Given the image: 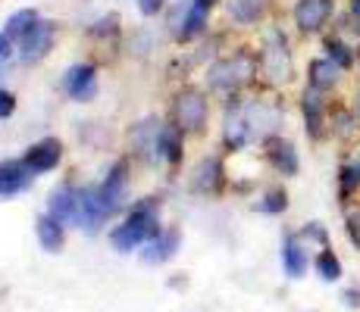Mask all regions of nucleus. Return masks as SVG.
I'll return each instance as SVG.
<instances>
[{"mask_svg": "<svg viewBox=\"0 0 360 312\" xmlns=\"http://www.w3.org/2000/svg\"><path fill=\"white\" fill-rule=\"evenodd\" d=\"M282 122V113L276 103L269 100H241L235 97L226 109V125H223V144L229 150H241L254 141H266L276 135V125Z\"/></svg>", "mask_w": 360, "mask_h": 312, "instance_id": "obj_1", "label": "nucleus"}, {"mask_svg": "<svg viewBox=\"0 0 360 312\" xmlns=\"http://www.w3.org/2000/svg\"><path fill=\"white\" fill-rule=\"evenodd\" d=\"M160 231L163 228H160V212H157V200L148 197L131 206L129 216L110 231V244L120 253H131V250L148 244L150 238H157Z\"/></svg>", "mask_w": 360, "mask_h": 312, "instance_id": "obj_2", "label": "nucleus"}, {"mask_svg": "<svg viewBox=\"0 0 360 312\" xmlns=\"http://www.w3.org/2000/svg\"><path fill=\"white\" fill-rule=\"evenodd\" d=\"M257 72H260L257 57L238 50V53H232V57H223L213 62L210 72H207V85L219 94H232V91H238V88H245Z\"/></svg>", "mask_w": 360, "mask_h": 312, "instance_id": "obj_3", "label": "nucleus"}, {"mask_svg": "<svg viewBox=\"0 0 360 312\" xmlns=\"http://www.w3.org/2000/svg\"><path fill=\"white\" fill-rule=\"evenodd\" d=\"M257 62H260V75L276 88L288 85L295 79V57H292V47H288V38L282 34V29H269Z\"/></svg>", "mask_w": 360, "mask_h": 312, "instance_id": "obj_4", "label": "nucleus"}, {"mask_svg": "<svg viewBox=\"0 0 360 312\" xmlns=\"http://www.w3.org/2000/svg\"><path fill=\"white\" fill-rule=\"evenodd\" d=\"M207 116H210V107H207V97L198 88H182L172 100V125L185 135H198V131L207 128Z\"/></svg>", "mask_w": 360, "mask_h": 312, "instance_id": "obj_5", "label": "nucleus"}, {"mask_svg": "<svg viewBox=\"0 0 360 312\" xmlns=\"http://www.w3.org/2000/svg\"><path fill=\"white\" fill-rule=\"evenodd\" d=\"M297 109H301L304 131L314 144H320L329 135V94L316 91V88L304 85L301 97H297Z\"/></svg>", "mask_w": 360, "mask_h": 312, "instance_id": "obj_6", "label": "nucleus"}, {"mask_svg": "<svg viewBox=\"0 0 360 312\" xmlns=\"http://www.w3.org/2000/svg\"><path fill=\"white\" fill-rule=\"evenodd\" d=\"M338 0H295L292 6V22L301 38H314L329 29L332 16H335Z\"/></svg>", "mask_w": 360, "mask_h": 312, "instance_id": "obj_7", "label": "nucleus"}, {"mask_svg": "<svg viewBox=\"0 0 360 312\" xmlns=\"http://www.w3.org/2000/svg\"><path fill=\"white\" fill-rule=\"evenodd\" d=\"M79 206H82L79 225L85 228L88 234H94L110 216H116V212L110 210V203L103 200L101 184H85V187H79Z\"/></svg>", "mask_w": 360, "mask_h": 312, "instance_id": "obj_8", "label": "nucleus"}, {"mask_svg": "<svg viewBox=\"0 0 360 312\" xmlns=\"http://www.w3.org/2000/svg\"><path fill=\"white\" fill-rule=\"evenodd\" d=\"M263 156H266L269 169L282 178H295L297 172H301V159H297L295 144L282 135H269L266 141H263Z\"/></svg>", "mask_w": 360, "mask_h": 312, "instance_id": "obj_9", "label": "nucleus"}, {"mask_svg": "<svg viewBox=\"0 0 360 312\" xmlns=\"http://www.w3.org/2000/svg\"><path fill=\"white\" fill-rule=\"evenodd\" d=\"M53 44H57V29H53V22L41 19V22L19 41V60H22L25 66H34V62L44 60L47 53L53 50Z\"/></svg>", "mask_w": 360, "mask_h": 312, "instance_id": "obj_10", "label": "nucleus"}, {"mask_svg": "<svg viewBox=\"0 0 360 312\" xmlns=\"http://www.w3.org/2000/svg\"><path fill=\"white\" fill-rule=\"evenodd\" d=\"M63 91L72 97V100L85 103L98 94V69L91 62H75L63 72Z\"/></svg>", "mask_w": 360, "mask_h": 312, "instance_id": "obj_11", "label": "nucleus"}, {"mask_svg": "<svg viewBox=\"0 0 360 312\" xmlns=\"http://www.w3.org/2000/svg\"><path fill=\"white\" fill-rule=\"evenodd\" d=\"M22 159L34 175H44V172L60 165V159H63V144H60L57 137H41V141H34L32 147L25 150Z\"/></svg>", "mask_w": 360, "mask_h": 312, "instance_id": "obj_12", "label": "nucleus"}, {"mask_svg": "<svg viewBox=\"0 0 360 312\" xmlns=\"http://www.w3.org/2000/svg\"><path fill=\"white\" fill-rule=\"evenodd\" d=\"M342 81H345V72L329 57H323V53L307 62V85L316 88V91L332 97L338 88H342Z\"/></svg>", "mask_w": 360, "mask_h": 312, "instance_id": "obj_13", "label": "nucleus"}, {"mask_svg": "<svg viewBox=\"0 0 360 312\" xmlns=\"http://www.w3.org/2000/svg\"><path fill=\"white\" fill-rule=\"evenodd\" d=\"M320 47H323V57H329L342 72L357 69V44H351L342 32H323Z\"/></svg>", "mask_w": 360, "mask_h": 312, "instance_id": "obj_14", "label": "nucleus"}, {"mask_svg": "<svg viewBox=\"0 0 360 312\" xmlns=\"http://www.w3.org/2000/svg\"><path fill=\"white\" fill-rule=\"evenodd\" d=\"M47 212H51L53 219H60L63 225H69V222H79V187H72L69 182L57 184L51 191V197H47Z\"/></svg>", "mask_w": 360, "mask_h": 312, "instance_id": "obj_15", "label": "nucleus"}, {"mask_svg": "<svg viewBox=\"0 0 360 312\" xmlns=\"http://www.w3.org/2000/svg\"><path fill=\"white\" fill-rule=\"evenodd\" d=\"M101 191L113 212H120L122 206H126V191H129V163L126 159H116V163L110 165L107 178L101 182Z\"/></svg>", "mask_w": 360, "mask_h": 312, "instance_id": "obj_16", "label": "nucleus"}, {"mask_svg": "<svg viewBox=\"0 0 360 312\" xmlns=\"http://www.w3.org/2000/svg\"><path fill=\"white\" fill-rule=\"evenodd\" d=\"M34 172L25 165V159H4L0 163V197H13L19 191H29Z\"/></svg>", "mask_w": 360, "mask_h": 312, "instance_id": "obj_17", "label": "nucleus"}, {"mask_svg": "<svg viewBox=\"0 0 360 312\" xmlns=\"http://www.w3.org/2000/svg\"><path fill=\"white\" fill-rule=\"evenodd\" d=\"M357 131H360L357 109H351L348 103H329V135L335 137V141L348 144L357 137Z\"/></svg>", "mask_w": 360, "mask_h": 312, "instance_id": "obj_18", "label": "nucleus"}, {"mask_svg": "<svg viewBox=\"0 0 360 312\" xmlns=\"http://www.w3.org/2000/svg\"><path fill=\"white\" fill-rule=\"evenodd\" d=\"M191 187L198 194H219V187H223V163L217 156L200 159L195 172H191Z\"/></svg>", "mask_w": 360, "mask_h": 312, "instance_id": "obj_19", "label": "nucleus"}, {"mask_svg": "<svg viewBox=\"0 0 360 312\" xmlns=\"http://www.w3.org/2000/svg\"><path fill=\"white\" fill-rule=\"evenodd\" d=\"M310 266V256H307V247L297 234H285V244H282V269H285L288 278H304Z\"/></svg>", "mask_w": 360, "mask_h": 312, "instance_id": "obj_20", "label": "nucleus"}, {"mask_svg": "<svg viewBox=\"0 0 360 312\" xmlns=\"http://www.w3.org/2000/svg\"><path fill=\"white\" fill-rule=\"evenodd\" d=\"M179 240H182L179 228L160 231L157 238H150L148 244H144V250H141V259L148 262V266H160V262H166V259H169V256L179 250Z\"/></svg>", "mask_w": 360, "mask_h": 312, "instance_id": "obj_21", "label": "nucleus"}, {"mask_svg": "<svg viewBox=\"0 0 360 312\" xmlns=\"http://www.w3.org/2000/svg\"><path fill=\"white\" fill-rule=\"evenodd\" d=\"M157 137H160V128H157L154 119H144V122H135L129 131V141H131V150L141 154L144 159H160L157 154Z\"/></svg>", "mask_w": 360, "mask_h": 312, "instance_id": "obj_22", "label": "nucleus"}, {"mask_svg": "<svg viewBox=\"0 0 360 312\" xmlns=\"http://www.w3.org/2000/svg\"><path fill=\"white\" fill-rule=\"evenodd\" d=\"M360 194V154H351L338 165V200L342 206H348Z\"/></svg>", "mask_w": 360, "mask_h": 312, "instance_id": "obj_23", "label": "nucleus"}, {"mask_svg": "<svg viewBox=\"0 0 360 312\" xmlns=\"http://www.w3.org/2000/svg\"><path fill=\"white\" fill-rule=\"evenodd\" d=\"M34 234H38V244L44 247L47 253H60L63 240H66V225L47 212V216H38V222H34Z\"/></svg>", "mask_w": 360, "mask_h": 312, "instance_id": "obj_24", "label": "nucleus"}, {"mask_svg": "<svg viewBox=\"0 0 360 312\" xmlns=\"http://www.w3.org/2000/svg\"><path fill=\"white\" fill-rule=\"evenodd\" d=\"M207 16H210V10H207V6H200L198 0H191V6L185 10L182 22H179V41H182V44H188V41L200 38V34L207 32Z\"/></svg>", "mask_w": 360, "mask_h": 312, "instance_id": "obj_25", "label": "nucleus"}, {"mask_svg": "<svg viewBox=\"0 0 360 312\" xmlns=\"http://www.w3.org/2000/svg\"><path fill=\"white\" fill-rule=\"evenodd\" d=\"M182 135L185 131H179L176 125H160V137H157V154H160L163 163L169 165H179L182 163Z\"/></svg>", "mask_w": 360, "mask_h": 312, "instance_id": "obj_26", "label": "nucleus"}, {"mask_svg": "<svg viewBox=\"0 0 360 312\" xmlns=\"http://www.w3.org/2000/svg\"><path fill=\"white\" fill-rule=\"evenodd\" d=\"M269 0H229V16L238 25H257L266 16Z\"/></svg>", "mask_w": 360, "mask_h": 312, "instance_id": "obj_27", "label": "nucleus"}, {"mask_svg": "<svg viewBox=\"0 0 360 312\" xmlns=\"http://www.w3.org/2000/svg\"><path fill=\"white\" fill-rule=\"evenodd\" d=\"M41 22V16H38V10H16L10 19H6V25H4V34L6 38H13L19 44V41L29 34L34 25Z\"/></svg>", "mask_w": 360, "mask_h": 312, "instance_id": "obj_28", "label": "nucleus"}, {"mask_svg": "<svg viewBox=\"0 0 360 312\" xmlns=\"http://www.w3.org/2000/svg\"><path fill=\"white\" fill-rule=\"evenodd\" d=\"M314 269H316V275H320L323 281H329V284H335L338 278H342V259L335 256V250H332V247H320V250H316Z\"/></svg>", "mask_w": 360, "mask_h": 312, "instance_id": "obj_29", "label": "nucleus"}, {"mask_svg": "<svg viewBox=\"0 0 360 312\" xmlns=\"http://www.w3.org/2000/svg\"><path fill=\"white\" fill-rule=\"evenodd\" d=\"M257 210L266 212V216H282V212L288 210V191L282 184H269L266 191H263Z\"/></svg>", "mask_w": 360, "mask_h": 312, "instance_id": "obj_30", "label": "nucleus"}, {"mask_svg": "<svg viewBox=\"0 0 360 312\" xmlns=\"http://www.w3.org/2000/svg\"><path fill=\"white\" fill-rule=\"evenodd\" d=\"M297 238H301L304 244H307V240H314L316 247H329V231L320 225V222H307V225L297 231Z\"/></svg>", "mask_w": 360, "mask_h": 312, "instance_id": "obj_31", "label": "nucleus"}, {"mask_svg": "<svg viewBox=\"0 0 360 312\" xmlns=\"http://www.w3.org/2000/svg\"><path fill=\"white\" fill-rule=\"evenodd\" d=\"M345 234H348V240L360 250V206L345 210Z\"/></svg>", "mask_w": 360, "mask_h": 312, "instance_id": "obj_32", "label": "nucleus"}, {"mask_svg": "<svg viewBox=\"0 0 360 312\" xmlns=\"http://www.w3.org/2000/svg\"><path fill=\"white\" fill-rule=\"evenodd\" d=\"M19 53V44L13 38H6L4 32H0V72H4L6 66H10V60Z\"/></svg>", "mask_w": 360, "mask_h": 312, "instance_id": "obj_33", "label": "nucleus"}, {"mask_svg": "<svg viewBox=\"0 0 360 312\" xmlns=\"http://www.w3.org/2000/svg\"><path fill=\"white\" fill-rule=\"evenodd\" d=\"M13 113H16V94L0 88V119H10Z\"/></svg>", "mask_w": 360, "mask_h": 312, "instance_id": "obj_34", "label": "nucleus"}, {"mask_svg": "<svg viewBox=\"0 0 360 312\" xmlns=\"http://www.w3.org/2000/svg\"><path fill=\"white\" fill-rule=\"evenodd\" d=\"M166 6V0H138V10H141V16H157Z\"/></svg>", "mask_w": 360, "mask_h": 312, "instance_id": "obj_35", "label": "nucleus"}, {"mask_svg": "<svg viewBox=\"0 0 360 312\" xmlns=\"http://www.w3.org/2000/svg\"><path fill=\"white\" fill-rule=\"evenodd\" d=\"M342 300H345V306L360 309V287H348V290L342 294Z\"/></svg>", "mask_w": 360, "mask_h": 312, "instance_id": "obj_36", "label": "nucleus"}, {"mask_svg": "<svg viewBox=\"0 0 360 312\" xmlns=\"http://www.w3.org/2000/svg\"><path fill=\"white\" fill-rule=\"evenodd\" d=\"M348 13L351 16H360V0H348Z\"/></svg>", "mask_w": 360, "mask_h": 312, "instance_id": "obj_37", "label": "nucleus"}, {"mask_svg": "<svg viewBox=\"0 0 360 312\" xmlns=\"http://www.w3.org/2000/svg\"><path fill=\"white\" fill-rule=\"evenodd\" d=\"M198 4H200V6H207V10H213V6H217L219 0H198Z\"/></svg>", "mask_w": 360, "mask_h": 312, "instance_id": "obj_38", "label": "nucleus"}, {"mask_svg": "<svg viewBox=\"0 0 360 312\" xmlns=\"http://www.w3.org/2000/svg\"><path fill=\"white\" fill-rule=\"evenodd\" d=\"M354 109H357V116H360V88H357V107Z\"/></svg>", "mask_w": 360, "mask_h": 312, "instance_id": "obj_39", "label": "nucleus"}, {"mask_svg": "<svg viewBox=\"0 0 360 312\" xmlns=\"http://www.w3.org/2000/svg\"><path fill=\"white\" fill-rule=\"evenodd\" d=\"M357 66H360V41H357Z\"/></svg>", "mask_w": 360, "mask_h": 312, "instance_id": "obj_40", "label": "nucleus"}]
</instances>
